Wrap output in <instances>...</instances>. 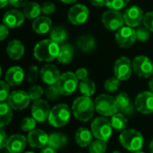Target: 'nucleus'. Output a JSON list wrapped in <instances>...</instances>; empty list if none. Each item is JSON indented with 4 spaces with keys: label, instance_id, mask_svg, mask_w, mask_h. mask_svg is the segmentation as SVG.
<instances>
[{
    "label": "nucleus",
    "instance_id": "obj_1",
    "mask_svg": "<svg viewBox=\"0 0 153 153\" xmlns=\"http://www.w3.org/2000/svg\"><path fill=\"white\" fill-rule=\"evenodd\" d=\"M72 111L76 119L81 122H88L95 114V103L91 97L83 95L77 97L73 102Z\"/></svg>",
    "mask_w": 153,
    "mask_h": 153
},
{
    "label": "nucleus",
    "instance_id": "obj_2",
    "mask_svg": "<svg viewBox=\"0 0 153 153\" xmlns=\"http://www.w3.org/2000/svg\"><path fill=\"white\" fill-rule=\"evenodd\" d=\"M59 44L52 39H43L39 41L34 48V57L40 62H49L57 58L59 54Z\"/></svg>",
    "mask_w": 153,
    "mask_h": 153
},
{
    "label": "nucleus",
    "instance_id": "obj_3",
    "mask_svg": "<svg viewBox=\"0 0 153 153\" xmlns=\"http://www.w3.org/2000/svg\"><path fill=\"white\" fill-rule=\"evenodd\" d=\"M120 144L129 152H138L143 146V135L135 129H126L119 135Z\"/></svg>",
    "mask_w": 153,
    "mask_h": 153
},
{
    "label": "nucleus",
    "instance_id": "obj_4",
    "mask_svg": "<svg viewBox=\"0 0 153 153\" xmlns=\"http://www.w3.org/2000/svg\"><path fill=\"white\" fill-rule=\"evenodd\" d=\"M94 103L97 113L102 117H112L115 114L118 113V108L116 99L111 95L100 94L95 99Z\"/></svg>",
    "mask_w": 153,
    "mask_h": 153
},
{
    "label": "nucleus",
    "instance_id": "obj_5",
    "mask_svg": "<svg viewBox=\"0 0 153 153\" xmlns=\"http://www.w3.org/2000/svg\"><path fill=\"white\" fill-rule=\"evenodd\" d=\"M70 117H71L70 108L68 107V105L61 103L56 105L51 108L48 121L52 126L56 128H60L66 126V124L70 120Z\"/></svg>",
    "mask_w": 153,
    "mask_h": 153
},
{
    "label": "nucleus",
    "instance_id": "obj_6",
    "mask_svg": "<svg viewBox=\"0 0 153 153\" xmlns=\"http://www.w3.org/2000/svg\"><path fill=\"white\" fill-rule=\"evenodd\" d=\"M91 130L96 139L108 143L112 136L113 127L111 122L107 117H99L92 121Z\"/></svg>",
    "mask_w": 153,
    "mask_h": 153
},
{
    "label": "nucleus",
    "instance_id": "obj_7",
    "mask_svg": "<svg viewBox=\"0 0 153 153\" xmlns=\"http://www.w3.org/2000/svg\"><path fill=\"white\" fill-rule=\"evenodd\" d=\"M78 78L76 77L75 74L72 72H66L61 74L56 85L64 96L72 95L78 87Z\"/></svg>",
    "mask_w": 153,
    "mask_h": 153
},
{
    "label": "nucleus",
    "instance_id": "obj_8",
    "mask_svg": "<svg viewBox=\"0 0 153 153\" xmlns=\"http://www.w3.org/2000/svg\"><path fill=\"white\" fill-rule=\"evenodd\" d=\"M102 23L109 30H118L125 23L124 14L119 11L109 9L102 14Z\"/></svg>",
    "mask_w": 153,
    "mask_h": 153
},
{
    "label": "nucleus",
    "instance_id": "obj_9",
    "mask_svg": "<svg viewBox=\"0 0 153 153\" xmlns=\"http://www.w3.org/2000/svg\"><path fill=\"white\" fill-rule=\"evenodd\" d=\"M133 70L141 78H150L153 74L152 62L145 56H138L133 61Z\"/></svg>",
    "mask_w": 153,
    "mask_h": 153
},
{
    "label": "nucleus",
    "instance_id": "obj_10",
    "mask_svg": "<svg viewBox=\"0 0 153 153\" xmlns=\"http://www.w3.org/2000/svg\"><path fill=\"white\" fill-rule=\"evenodd\" d=\"M136 39V30L129 26L120 28L116 33V41L117 45L123 48L132 47Z\"/></svg>",
    "mask_w": 153,
    "mask_h": 153
},
{
    "label": "nucleus",
    "instance_id": "obj_11",
    "mask_svg": "<svg viewBox=\"0 0 153 153\" xmlns=\"http://www.w3.org/2000/svg\"><path fill=\"white\" fill-rule=\"evenodd\" d=\"M134 106L138 112L143 115L153 113V92L143 91L139 93L134 100Z\"/></svg>",
    "mask_w": 153,
    "mask_h": 153
},
{
    "label": "nucleus",
    "instance_id": "obj_12",
    "mask_svg": "<svg viewBox=\"0 0 153 153\" xmlns=\"http://www.w3.org/2000/svg\"><path fill=\"white\" fill-rule=\"evenodd\" d=\"M133 63L126 56L118 58L114 65V74L120 81L128 80L133 73Z\"/></svg>",
    "mask_w": 153,
    "mask_h": 153
},
{
    "label": "nucleus",
    "instance_id": "obj_13",
    "mask_svg": "<svg viewBox=\"0 0 153 153\" xmlns=\"http://www.w3.org/2000/svg\"><path fill=\"white\" fill-rule=\"evenodd\" d=\"M30 100L28 92L24 91H14L10 93L7 103L14 110H22L29 107Z\"/></svg>",
    "mask_w": 153,
    "mask_h": 153
},
{
    "label": "nucleus",
    "instance_id": "obj_14",
    "mask_svg": "<svg viewBox=\"0 0 153 153\" xmlns=\"http://www.w3.org/2000/svg\"><path fill=\"white\" fill-rule=\"evenodd\" d=\"M50 108L48 103L45 100H39L34 101L31 107V116L32 117L39 123H44L48 120L50 114Z\"/></svg>",
    "mask_w": 153,
    "mask_h": 153
},
{
    "label": "nucleus",
    "instance_id": "obj_15",
    "mask_svg": "<svg viewBox=\"0 0 153 153\" xmlns=\"http://www.w3.org/2000/svg\"><path fill=\"white\" fill-rule=\"evenodd\" d=\"M89 9L83 4L74 5L68 13V20L72 24L81 25L83 24L89 17Z\"/></svg>",
    "mask_w": 153,
    "mask_h": 153
},
{
    "label": "nucleus",
    "instance_id": "obj_16",
    "mask_svg": "<svg viewBox=\"0 0 153 153\" xmlns=\"http://www.w3.org/2000/svg\"><path fill=\"white\" fill-rule=\"evenodd\" d=\"M49 135L41 129H34L27 136L29 145L34 149H42L48 146Z\"/></svg>",
    "mask_w": 153,
    "mask_h": 153
},
{
    "label": "nucleus",
    "instance_id": "obj_17",
    "mask_svg": "<svg viewBox=\"0 0 153 153\" xmlns=\"http://www.w3.org/2000/svg\"><path fill=\"white\" fill-rule=\"evenodd\" d=\"M143 10L137 5H133L127 8L124 13L125 22L127 26L132 28L138 26L143 21Z\"/></svg>",
    "mask_w": 153,
    "mask_h": 153
},
{
    "label": "nucleus",
    "instance_id": "obj_18",
    "mask_svg": "<svg viewBox=\"0 0 153 153\" xmlns=\"http://www.w3.org/2000/svg\"><path fill=\"white\" fill-rule=\"evenodd\" d=\"M41 80L48 85L56 84L61 74L58 68L54 65H45L39 71Z\"/></svg>",
    "mask_w": 153,
    "mask_h": 153
},
{
    "label": "nucleus",
    "instance_id": "obj_19",
    "mask_svg": "<svg viewBox=\"0 0 153 153\" xmlns=\"http://www.w3.org/2000/svg\"><path fill=\"white\" fill-rule=\"evenodd\" d=\"M25 19V15L22 12L19 10H9L3 17V23L9 29H15L20 27Z\"/></svg>",
    "mask_w": 153,
    "mask_h": 153
},
{
    "label": "nucleus",
    "instance_id": "obj_20",
    "mask_svg": "<svg viewBox=\"0 0 153 153\" xmlns=\"http://www.w3.org/2000/svg\"><path fill=\"white\" fill-rule=\"evenodd\" d=\"M116 101H117V105L118 108V111L122 114H124L125 116H132L134 114V110H135V106L132 103L131 99L129 98L128 94L126 92H120L118 93L116 97Z\"/></svg>",
    "mask_w": 153,
    "mask_h": 153
},
{
    "label": "nucleus",
    "instance_id": "obj_21",
    "mask_svg": "<svg viewBox=\"0 0 153 153\" xmlns=\"http://www.w3.org/2000/svg\"><path fill=\"white\" fill-rule=\"evenodd\" d=\"M27 138L20 134H13L9 137L6 150L9 153H21L24 151L27 145Z\"/></svg>",
    "mask_w": 153,
    "mask_h": 153
},
{
    "label": "nucleus",
    "instance_id": "obj_22",
    "mask_svg": "<svg viewBox=\"0 0 153 153\" xmlns=\"http://www.w3.org/2000/svg\"><path fill=\"white\" fill-rule=\"evenodd\" d=\"M24 72L20 66H13L7 70L4 75V81L12 87L19 86L24 79Z\"/></svg>",
    "mask_w": 153,
    "mask_h": 153
},
{
    "label": "nucleus",
    "instance_id": "obj_23",
    "mask_svg": "<svg viewBox=\"0 0 153 153\" xmlns=\"http://www.w3.org/2000/svg\"><path fill=\"white\" fill-rule=\"evenodd\" d=\"M93 136L91 130L86 127H80L75 133V142L82 148L89 147L93 141Z\"/></svg>",
    "mask_w": 153,
    "mask_h": 153
},
{
    "label": "nucleus",
    "instance_id": "obj_24",
    "mask_svg": "<svg viewBox=\"0 0 153 153\" xmlns=\"http://www.w3.org/2000/svg\"><path fill=\"white\" fill-rule=\"evenodd\" d=\"M6 53L12 60H19L24 54V46L20 40L13 39L7 45Z\"/></svg>",
    "mask_w": 153,
    "mask_h": 153
},
{
    "label": "nucleus",
    "instance_id": "obj_25",
    "mask_svg": "<svg viewBox=\"0 0 153 153\" xmlns=\"http://www.w3.org/2000/svg\"><path fill=\"white\" fill-rule=\"evenodd\" d=\"M68 143V137L66 134L62 132H54L49 134L48 143V145L55 149L56 151H59L64 149Z\"/></svg>",
    "mask_w": 153,
    "mask_h": 153
},
{
    "label": "nucleus",
    "instance_id": "obj_26",
    "mask_svg": "<svg viewBox=\"0 0 153 153\" xmlns=\"http://www.w3.org/2000/svg\"><path fill=\"white\" fill-rule=\"evenodd\" d=\"M52 21L47 16H39L32 22V29L38 34H46L50 31Z\"/></svg>",
    "mask_w": 153,
    "mask_h": 153
},
{
    "label": "nucleus",
    "instance_id": "obj_27",
    "mask_svg": "<svg viewBox=\"0 0 153 153\" xmlns=\"http://www.w3.org/2000/svg\"><path fill=\"white\" fill-rule=\"evenodd\" d=\"M13 118V108L8 103L1 102L0 104V127L7 126Z\"/></svg>",
    "mask_w": 153,
    "mask_h": 153
},
{
    "label": "nucleus",
    "instance_id": "obj_28",
    "mask_svg": "<svg viewBox=\"0 0 153 153\" xmlns=\"http://www.w3.org/2000/svg\"><path fill=\"white\" fill-rule=\"evenodd\" d=\"M74 48L70 44H63L60 47L59 54L57 56V60L61 64H69L74 57Z\"/></svg>",
    "mask_w": 153,
    "mask_h": 153
},
{
    "label": "nucleus",
    "instance_id": "obj_29",
    "mask_svg": "<svg viewBox=\"0 0 153 153\" xmlns=\"http://www.w3.org/2000/svg\"><path fill=\"white\" fill-rule=\"evenodd\" d=\"M77 46L82 52H91L96 47V39L91 35H83L78 39Z\"/></svg>",
    "mask_w": 153,
    "mask_h": 153
},
{
    "label": "nucleus",
    "instance_id": "obj_30",
    "mask_svg": "<svg viewBox=\"0 0 153 153\" xmlns=\"http://www.w3.org/2000/svg\"><path fill=\"white\" fill-rule=\"evenodd\" d=\"M22 13L28 19H36L42 13L41 6L36 2H28L22 8Z\"/></svg>",
    "mask_w": 153,
    "mask_h": 153
},
{
    "label": "nucleus",
    "instance_id": "obj_31",
    "mask_svg": "<svg viewBox=\"0 0 153 153\" xmlns=\"http://www.w3.org/2000/svg\"><path fill=\"white\" fill-rule=\"evenodd\" d=\"M110 122L113 129L121 132L126 130L128 125V120L126 118V116H125L122 113H117L114 116H112Z\"/></svg>",
    "mask_w": 153,
    "mask_h": 153
},
{
    "label": "nucleus",
    "instance_id": "obj_32",
    "mask_svg": "<svg viewBox=\"0 0 153 153\" xmlns=\"http://www.w3.org/2000/svg\"><path fill=\"white\" fill-rule=\"evenodd\" d=\"M67 30L62 26H56L50 30V39L57 44L64 43L67 39Z\"/></svg>",
    "mask_w": 153,
    "mask_h": 153
},
{
    "label": "nucleus",
    "instance_id": "obj_33",
    "mask_svg": "<svg viewBox=\"0 0 153 153\" xmlns=\"http://www.w3.org/2000/svg\"><path fill=\"white\" fill-rule=\"evenodd\" d=\"M79 90H80V92L83 96L91 97L95 93V91H96L95 82L91 81V79L86 78L81 81V82L79 83Z\"/></svg>",
    "mask_w": 153,
    "mask_h": 153
},
{
    "label": "nucleus",
    "instance_id": "obj_34",
    "mask_svg": "<svg viewBox=\"0 0 153 153\" xmlns=\"http://www.w3.org/2000/svg\"><path fill=\"white\" fill-rule=\"evenodd\" d=\"M107 143L99 139L92 141L89 146V153H105L107 151Z\"/></svg>",
    "mask_w": 153,
    "mask_h": 153
},
{
    "label": "nucleus",
    "instance_id": "obj_35",
    "mask_svg": "<svg viewBox=\"0 0 153 153\" xmlns=\"http://www.w3.org/2000/svg\"><path fill=\"white\" fill-rule=\"evenodd\" d=\"M120 85V80H118L116 76L108 78L105 83H104V88L108 92H115L118 90Z\"/></svg>",
    "mask_w": 153,
    "mask_h": 153
},
{
    "label": "nucleus",
    "instance_id": "obj_36",
    "mask_svg": "<svg viewBox=\"0 0 153 153\" xmlns=\"http://www.w3.org/2000/svg\"><path fill=\"white\" fill-rule=\"evenodd\" d=\"M28 94L31 100L36 101L41 99V97L44 94V90L41 86L39 85H34L32 87H30L28 91Z\"/></svg>",
    "mask_w": 153,
    "mask_h": 153
},
{
    "label": "nucleus",
    "instance_id": "obj_37",
    "mask_svg": "<svg viewBox=\"0 0 153 153\" xmlns=\"http://www.w3.org/2000/svg\"><path fill=\"white\" fill-rule=\"evenodd\" d=\"M36 120L33 117H24L21 122V129L23 132H31L36 129Z\"/></svg>",
    "mask_w": 153,
    "mask_h": 153
},
{
    "label": "nucleus",
    "instance_id": "obj_38",
    "mask_svg": "<svg viewBox=\"0 0 153 153\" xmlns=\"http://www.w3.org/2000/svg\"><path fill=\"white\" fill-rule=\"evenodd\" d=\"M130 0H106V4L109 9L112 10H120L125 8Z\"/></svg>",
    "mask_w": 153,
    "mask_h": 153
},
{
    "label": "nucleus",
    "instance_id": "obj_39",
    "mask_svg": "<svg viewBox=\"0 0 153 153\" xmlns=\"http://www.w3.org/2000/svg\"><path fill=\"white\" fill-rule=\"evenodd\" d=\"M62 94H61V92H60V91H59L56 84L48 85V87L46 90V96L50 100H56L57 99H59V97Z\"/></svg>",
    "mask_w": 153,
    "mask_h": 153
},
{
    "label": "nucleus",
    "instance_id": "obj_40",
    "mask_svg": "<svg viewBox=\"0 0 153 153\" xmlns=\"http://www.w3.org/2000/svg\"><path fill=\"white\" fill-rule=\"evenodd\" d=\"M151 32L152 31H150L145 26L138 27L137 30H136V37H137V39H139L142 42L147 41L150 39V37H151Z\"/></svg>",
    "mask_w": 153,
    "mask_h": 153
},
{
    "label": "nucleus",
    "instance_id": "obj_41",
    "mask_svg": "<svg viewBox=\"0 0 153 153\" xmlns=\"http://www.w3.org/2000/svg\"><path fill=\"white\" fill-rule=\"evenodd\" d=\"M39 69L36 65H30L26 73V79L29 82H35L39 77Z\"/></svg>",
    "mask_w": 153,
    "mask_h": 153
},
{
    "label": "nucleus",
    "instance_id": "obj_42",
    "mask_svg": "<svg viewBox=\"0 0 153 153\" xmlns=\"http://www.w3.org/2000/svg\"><path fill=\"white\" fill-rule=\"evenodd\" d=\"M0 101L4 102L5 100L8 99L10 95V85L5 82V81H1L0 82Z\"/></svg>",
    "mask_w": 153,
    "mask_h": 153
},
{
    "label": "nucleus",
    "instance_id": "obj_43",
    "mask_svg": "<svg viewBox=\"0 0 153 153\" xmlns=\"http://www.w3.org/2000/svg\"><path fill=\"white\" fill-rule=\"evenodd\" d=\"M41 11L46 15H51L56 12V5L52 2H45L41 6Z\"/></svg>",
    "mask_w": 153,
    "mask_h": 153
},
{
    "label": "nucleus",
    "instance_id": "obj_44",
    "mask_svg": "<svg viewBox=\"0 0 153 153\" xmlns=\"http://www.w3.org/2000/svg\"><path fill=\"white\" fill-rule=\"evenodd\" d=\"M143 24L150 31L153 32V12H148L144 14Z\"/></svg>",
    "mask_w": 153,
    "mask_h": 153
},
{
    "label": "nucleus",
    "instance_id": "obj_45",
    "mask_svg": "<svg viewBox=\"0 0 153 153\" xmlns=\"http://www.w3.org/2000/svg\"><path fill=\"white\" fill-rule=\"evenodd\" d=\"M0 136H1V140H0V148H1V149L6 148V145H7L9 137L7 136V134L5 133V131L4 130V128H1V129H0Z\"/></svg>",
    "mask_w": 153,
    "mask_h": 153
},
{
    "label": "nucleus",
    "instance_id": "obj_46",
    "mask_svg": "<svg viewBox=\"0 0 153 153\" xmlns=\"http://www.w3.org/2000/svg\"><path fill=\"white\" fill-rule=\"evenodd\" d=\"M74 74H75V75L78 78L79 81H82V80L87 78V76H88V70L86 68H82H82L77 69Z\"/></svg>",
    "mask_w": 153,
    "mask_h": 153
},
{
    "label": "nucleus",
    "instance_id": "obj_47",
    "mask_svg": "<svg viewBox=\"0 0 153 153\" xmlns=\"http://www.w3.org/2000/svg\"><path fill=\"white\" fill-rule=\"evenodd\" d=\"M9 34V28L7 26H5L4 23L1 24L0 26V39L3 41Z\"/></svg>",
    "mask_w": 153,
    "mask_h": 153
},
{
    "label": "nucleus",
    "instance_id": "obj_48",
    "mask_svg": "<svg viewBox=\"0 0 153 153\" xmlns=\"http://www.w3.org/2000/svg\"><path fill=\"white\" fill-rule=\"evenodd\" d=\"M9 3L11 4L12 6L21 7V6H24L28 3V0H10Z\"/></svg>",
    "mask_w": 153,
    "mask_h": 153
},
{
    "label": "nucleus",
    "instance_id": "obj_49",
    "mask_svg": "<svg viewBox=\"0 0 153 153\" xmlns=\"http://www.w3.org/2000/svg\"><path fill=\"white\" fill-rule=\"evenodd\" d=\"M39 153H56V151L55 149H53L52 147H50V146L48 145V146L42 148Z\"/></svg>",
    "mask_w": 153,
    "mask_h": 153
},
{
    "label": "nucleus",
    "instance_id": "obj_50",
    "mask_svg": "<svg viewBox=\"0 0 153 153\" xmlns=\"http://www.w3.org/2000/svg\"><path fill=\"white\" fill-rule=\"evenodd\" d=\"M90 2L95 6H103L106 4V0H90Z\"/></svg>",
    "mask_w": 153,
    "mask_h": 153
},
{
    "label": "nucleus",
    "instance_id": "obj_51",
    "mask_svg": "<svg viewBox=\"0 0 153 153\" xmlns=\"http://www.w3.org/2000/svg\"><path fill=\"white\" fill-rule=\"evenodd\" d=\"M10 2V0H0V3H1V8H4L8 3Z\"/></svg>",
    "mask_w": 153,
    "mask_h": 153
},
{
    "label": "nucleus",
    "instance_id": "obj_52",
    "mask_svg": "<svg viewBox=\"0 0 153 153\" xmlns=\"http://www.w3.org/2000/svg\"><path fill=\"white\" fill-rule=\"evenodd\" d=\"M148 85H149V89H150V91L153 92V77L149 81V83H148Z\"/></svg>",
    "mask_w": 153,
    "mask_h": 153
},
{
    "label": "nucleus",
    "instance_id": "obj_53",
    "mask_svg": "<svg viewBox=\"0 0 153 153\" xmlns=\"http://www.w3.org/2000/svg\"><path fill=\"white\" fill-rule=\"evenodd\" d=\"M148 149H149V152H150L153 153V138L152 139V141L150 142V143H149Z\"/></svg>",
    "mask_w": 153,
    "mask_h": 153
},
{
    "label": "nucleus",
    "instance_id": "obj_54",
    "mask_svg": "<svg viewBox=\"0 0 153 153\" xmlns=\"http://www.w3.org/2000/svg\"><path fill=\"white\" fill-rule=\"evenodd\" d=\"M60 1L65 4H73V3H75L77 0H60Z\"/></svg>",
    "mask_w": 153,
    "mask_h": 153
},
{
    "label": "nucleus",
    "instance_id": "obj_55",
    "mask_svg": "<svg viewBox=\"0 0 153 153\" xmlns=\"http://www.w3.org/2000/svg\"><path fill=\"white\" fill-rule=\"evenodd\" d=\"M112 153H121V152H120L119 151H114Z\"/></svg>",
    "mask_w": 153,
    "mask_h": 153
},
{
    "label": "nucleus",
    "instance_id": "obj_56",
    "mask_svg": "<svg viewBox=\"0 0 153 153\" xmlns=\"http://www.w3.org/2000/svg\"><path fill=\"white\" fill-rule=\"evenodd\" d=\"M134 153H145V152H141V151H138V152H134Z\"/></svg>",
    "mask_w": 153,
    "mask_h": 153
},
{
    "label": "nucleus",
    "instance_id": "obj_57",
    "mask_svg": "<svg viewBox=\"0 0 153 153\" xmlns=\"http://www.w3.org/2000/svg\"><path fill=\"white\" fill-rule=\"evenodd\" d=\"M24 153H35V152H24Z\"/></svg>",
    "mask_w": 153,
    "mask_h": 153
}]
</instances>
